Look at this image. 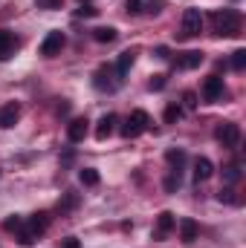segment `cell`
<instances>
[{"label":"cell","mask_w":246,"mask_h":248,"mask_svg":"<svg viewBox=\"0 0 246 248\" xmlns=\"http://www.w3.org/2000/svg\"><path fill=\"white\" fill-rule=\"evenodd\" d=\"M61 248H81V243H78L75 237H64V240H61Z\"/></svg>","instance_id":"836d02e7"},{"label":"cell","mask_w":246,"mask_h":248,"mask_svg":"<svg viewBox=\"0 0 246 248\" xmlns=\"http://www.w3.org/2000/svg\"><path fill=\"white\" fill-rule=\"evenodd\" d=\"M64 44H67V38H64V32H50L47 38H44V44H41V55L44 58H55L58 52L64 49Z\"/></svg>","instance_id":"52a82bcc"},{"label":"cell","mask_w":246,"mask_h":248,"mask_svg":"<svg viewBox=\"0 0 246 248\" xmlns=\"http://www.w3.org/2000/svg\"><path fill=\"white\" fill-rule=\"evenodd\" d=\"M20 225H23V217H9V219H3V231H9V234L20 231Z\"/></svg>","instance_id":"d4e9b609"},{"label":"cell","mask_w":246,"mask_h":248,"mask_svg":"<svg viewBox=\"0 0 246 248\" xmlns=\"http://www.w3.org/2000/svg\"><path fill=\"white\" fill-rule=\"evenodd\" d=\"M20 113H23V110H20L18 101H9L6 107H0V127H3V130L15 127V124L20 122Z\"/></svg>","instance_id":"8fae6325"},{"label":"cell","mask_w":246,"mask_h":248,"mask_svg":"<svg viewBox=\"0 0 246 248\" xmlns=\"http://www.w3.org/2000/svg\"><path fill=\"white\" fill-rule=\"evenodd\" d=\"M116 29L113 26H99V29H93V41H99V44H110V41H116Z\"/></svg>","instance_id":"e0dca14e"},{"label":"cell","mask_w":246,"mask_h":248,"mask_svg":"<svg viewBox=\"0 0 246 248\" xmlns=\"http://www.w3.org/2000/svg\"><path fill=\"white\" fill-rule=\"evenodd\" d=\"M38 9H61V0H38Z\"/></svg>","instance_id":"1f68e13d"},{"label":"cell","mask_w":246,"mask_h":248,"mask_svg":"<svg viewBox=\"0 0 246 248\" xmlns=\"http://www.w3.org/2000/svg\"><path fill=\"white\" fill-rule=\"evenodd\" d=\"M165 84H168V81H165V75H154V78H151V81H148V87H151V90H154V93H159V90H162V87H165Z\"/></svg>","instance_id":"f1b7e54d"},{"label":"cell","mask_w":246,"mask_h":248,"mask_svg":"<svg viewBox=\"0 0 246 248\" xmlns=\"http://www.w3.org/2000/svg\"><path fill=\"white\" fill-rule=\"evenodd\" d=\"M87 124H90L87 119H72V122L67 124V139H70L72 144H78V141H84V136H87V130H90Z\"/></svg>","instance_id":"4fadbf2b"},{"label":"cell","mask_w":246,"mask_h":248,"mask_svg":"<svg viewBox=\"0 0 246 248\" xmlns=\"http://www.w3.org/2000/svg\"><path fill=\"white\" fill-rule=\"evenodd\" d=\"M232 193H235V190H229V187H226V190H220V193H217V199H220V202H238Z\"/></svg>","instance_id":"d6a6232c"},{"label":"cell","mask_w":246,"mask_h":248,"mask_svg":"<svg viewBox=\"0 0 246 248\" xmlns=\"http://www.w3.org/2000/svg\"><path fill=\"white\" fill-rule=\"evenodd\" d=\"M151 127V119H148V113L145 110H133L122 124V136L124 139H136V136H142L145 130Z\"/></svg>","instance_id":"3957f363"},{"label":"cell","mask_w":246,"mask_h":248,"mask_svg":"<svg viewBox=\"0 0 246 248\" xmlns=\"http://www.w3.org/2000/svg\"><path fill=\"white\" fill-rule=\"evenodd\" d=\"M177 187H180V173H174V170H171V176L165 179V190H168V193H174Z\"/></svg>","instance_id":"83f0119b"},{"label":"cell","mask_w":246,"mask_h":248,"mask_svg":"<svg viewBox=\"0 0 246 248\" xmlns=\"http://www.w3.org/2000/svg\"><path fill=\"white\" fill-rule=\"evenodd\" d=\"M165 159H168V165H171V170H174V173H180V170H183V165H185V153H183V150H168V153H165Z\"/></svg>","instance_id":"d6986e66"},{"label":"cell","mask_w":246,"mask_h":248,"mask_svg":"<svg viewBox=\"0 0 246 248\" xmlns=\"http://www.w3.org/2000/svg\"><path fill=\"white\" fill-rule=\"evenodd\" d=\"M232 69L235 72H244L246 69V49H235L232 52Z\"/></svg>","instance_id":"603a6c76"},{"label":"cell","mask_w":246,"mask_h":248,"mask_svg":"<svg viewBox=\"0 0 246 248\" xmlns=\"http://www.w3.org/2000/svg\"><path fill=\"white\" fill-rule=\"evenodd\" d=\"M223 179H226L229 185L238 182V179H241V168H238V165H226V168H223Z\"/></svg>","instance_id":"cb8c5ba5"},{"label":"cell","mask_w":246,"mask_h":248,"mask_svg":"<svg viewBox=\"0 0 246 248\" xmlns=\"http://www.w3.org/2000/svg\"><path fill=\"white\" fill-rule=\"evenodd\" d=\"M157 58H168V49L165 46H157Z\"/></svg>","instance_id":"e575fe53"},{"label":"cell","mask_w":246,"mask_h":248,"mask_svg":"<svg viewBox=\"0 0 246 248\" xmlns=\"http://www.w3.org/2000/svg\"><path fill=\"white\" fill-rule=\"evenodd\" d=\"M139 6H142V0H127V3H124V9H127V15H136V12H142Z\"/></svg>","instance_id":"4dcf8cb0"},{"label":"cell","mask_w":246,"mask_h":248,"mask_svg":"<svg viewBox=\"0 0 246 248\" xmlns=\"http://www.w3.org/2000/svg\"><path fill=\"white\" fill-rule=\"evenodd\" d=\"M174 225H177V219H174V214L171 211H162L159 217H157V228H154V240H165L171 231H174Z\"/></svg>","instance_id":"30bf717a"},{"label":"cell","mask_w":246,"mask_h":248,"mask_svg":"<svg viewBox=\"0 0 246 248\" xmlns=\"http://www.w3.org/2000/svg\"><path fill=\"white\" fill-rule=\"evenodd\" d=\"M211 173H214V165L206 156L194 159V182H206V179H211Z\"/></svg>","instance_id":"9a60e30c"},{"label":"cell","mask_w":246,"mask_h":248,"mask_svg":"<svg viewBox=\"0 0 246 248\" xmlns=\"http://www.w3.org/2000/svg\"><path fill=\"white\" fill-rule=\"evenodd\" d=\"M197 234H200V228H197L194 219H183V222H180V240H183V243H194Z\"/></svg>","instance_id":"2e32d148"},{"label":"cell","mask_w":246,"mask_h":248,"mask_svg":"<svg viewBox=\"0 0 246 248\" xmlns=\"http://www.w3.org/2000/svg\"><path fill=\"white\" fill-rule=\"evenodd\" d=\"M133 61H136V52H130V49L122 52V55H119V61H116V72H119V75H127V69L133 66Z\"/></svg>","instance_id":"ffe728a7"},{"label":"cell","mask_w":246,"mask_h":248,"mask_svg":"<svg viewBox=\"0 0 246 248\" xmlns=\"http://www.w3.org/2000/svg\"><path fill=\"white\" fill-rule=\"evenodd\" d=\"M75 15H78V17H96V15H99V9H96V6H81Z\"/></svg>","instance_id":"f546056e"},{"label":"cell","mask_w":246,"mask_h":248,"mask_svg":"<svg viewBox=\"0 0 246 248\" xmlns=\"http://www.w3.org/2000/svg\"><path fill=\"white\" fill-rule=\"evenodd\" d=\"M119 84H122V75L116 72V66L102 63V66L96 69V75H93V87H96V90H102V93H116V90H119Z\"/></svg>","instance_id":"7a4b0ae2"},{"label":"cell","mask_w":246,"mask_h":248,"mask_svg":"<svg viewBox=\"0 0 246 248\" xmlns=\"http://www.w3.org/2000/svg\"><path fill=\"white\" fill-rule=\"evenodd\" d=\"M209 20H211V29L217 38H238L241 35L244 20H241V12H235V9H217L209 15Z\"/></svg>","instance_id":"6da1fadb"},{"label":"cell","mask_w":246,"mask_h":248,"mask_svg":"<svg viewBox=\"0 0 246 248\" xmlns=\"http://www.w3.org/2000/svg\"><path fill=\"white\" fill-rule=\"evenodd\" d=\"M18 46H20V41L15 38V32L12 29H0V61H9Z\"/></svg>","instance_id":"ba28073f"},{"label":"cell","mask_w":246,"mask_h":248,"mask_svg":"<svg viewBox=\"0 0 246 248\" xmlns=\"http://www.w3.org/2000/svg\"><path fill=\"white\" fill-rule=\"evenodd\" d=\"M162 119H165V124L180 122V119H183V107H180V104H168L165 113H162Z\"/></svg>","instance_id":"7402d4cb"},{"label":"cell","mask_w":246,"mask_h":248,"mask_svg":"<svg viewBox=\"0 0 246 248\" xmlns=\"http://www.w3.org/2000/svg\"><path fill=\"white\" fill-rule=\"evenodd\" d=\"M191 110H197V95L194 93H185L183 95V113H191Z\"/></svg>","instance_id":"484cf974"},{"label":"cell","mask_w":246,"mask_h":248,"mask_svg":"<svg viewBox=\"0 0 246 248\" xmlns=\"http://www.w3.org/2000/svg\"><path fill=\"white\" fill-rule=\"evenodd\" d=\"M113 130H116V116H113V113H105V116L99 119V124H96V139H99V141H107V139L113 136Z\"/></svg>","instance_id":"7c38bea8"},{"label":"cell","mask_w":246,"mask_h":248,"mask_svg":"<svg viewBox=\"0 0 246 248\" xmlns=\"http://www.w3.org/2000/svg\"><path fill=\"white\" fill-rule=\"evenodd\" d=\"M78 179H81V185L96 187V185H99V170H96V168H84V170L78 173Z\"/></svg>","instance_id":"44dd1931"},{"label":"cell","mask_w":246,"mask_h":248,"mask_svg":"<svg viewBox=\"0 0 246 248\" xmlns=\"http://www.w3.org/2000/svg\"><path fill=\"white\" fill-rule=\"evenodd\" d=\"M162 9H165L162 0H148V3H145V12H148V15H159Z\"/></svg>","instance_id":"4316f807"},{"label":"cell","mask_w":246,"mask_h":248,"mask_svg":"<svg viewBox=\"0 0 246 248\" xmlns=\"http://www.w3.org/2000/svg\"><path fill=\"white\" fill-rule=\"evenodd\" d=\"M23 228H26L32 237H41V234L50 228V214H47V211H38V214H32V217H29V222H23Z\"/></svg>","instance_id":"9c48e42d"},{"label":"cell","mask_w":246,"mask_h":248,"mask_svg":"<svg viewBox=\"0 0 246 248\" xmlns=\"http://www.w3.org/2000/svg\"><path fill=\"white\" fill-rule=\"evenodd\" d=\"M200 32H203V12H200V9H185L180 38H197Z\"/></svg>","instance_id":"277c9868"},{"label":"cell","mask_w":246,"mask_h":248,"mask_svg":"<svg viewBox=\"0 0 246 248\" xmlns=\"http://www.w3.org/2000/svg\"><path fill=\"white\" fill-rule=\"evenodd\" d=\"M223 93H226V87H223V78H217V75H209V78L203 81V101H206V104H214V101H220V98H223Z\"/></svg>","instance_id":"8992f818"},{"label":"cell","mask_w":246,"mask_h":248,"mask_svg":"<svg viewBox=\"0 0 246 248\" xmlns=\"http://www.w3.org/2000/svg\"><path fill=\"white\" fill-rule=\"evenodd\" d=\"M200 63H203V52H197V49L183 52V55L174 58V66H177V69H194V66H200Z\"/></svg>","instance_id":"5bb4252c"},{"label":"cell","mask_w":246,"mask_h":248,"mask_svg":"<svg viewBox=\"0 0 246 248\" xmlns=\"http://www.w3.org/2000/svg\"><path fill=\"white\" fill-rule=\"evenodd\" d=\"M75 205H78V193L75 190H67L61 199H58V214H70Z\"/></svg>","instance_id":"ac0fdd59"},{"label":"cell","mask_w":246,"mask_h":248,"mask_svg":"<svg viewBox=\"0 0 246 248\" xmlns=\"http://www.w3.org/2000/svg\"><path fill=\"white\" fill-rule=\"evenodd\" d=\"M214 139H217L223 147H235V144L241 141V124H235V122L217 124V130H214Z\"/></svg>","instance_id":"5b68a950"}]
</instances>
